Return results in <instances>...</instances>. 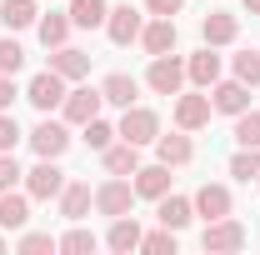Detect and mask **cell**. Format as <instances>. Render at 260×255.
Listing matches in <instances>:
<instances>
[{"mask_svg": "<svg viewBox=\"0 0 260 255\" xmlns=\"http://www.w3.org/2000/svg\"><path fill=\"white\" fill-rule=\"evenodd\" d=\"M235 180H260V145H240V155L230 160Z\"/></svg>", "mask_w": 260, "mask_h": 255, "instance_id": "27", "label": "cell"}, {"mask_svg": "<svg viewBox=\"0 0 260 255\" xmlns=\"http://www.w3.org/2000/svg\"><path fill=\"white\" fill-rule=\"evenodd\" d=\"M20 95V90H15V85H10V75H0V110H10V100Z\"/></svg>", "mask_w": 260, "mask_h": 255, "instance_id": "39", "label": "cell"}, {"mask_svg": "<svg viewBox=\"0 0 260 255\" xmlns=\"http://www.w3.org/2000/svg\"><path fill=\"white\" fill-rule=\"evenodd\" d=\"M140 250H150V255H175V230H155V235H140Z\"/></svg>", "mask_w": 260, "mask_h": 255, "instance_id": "32", "label": "cell"}, {"mask_svg": "<svg viewBox=\"0 0 260 255\" xmlns=\"http://www.w3.org/2000/svg\"><path fill=\"white\" fill-rule=\"evenodd\" d=\"M25 190H30L35 200H55V195L65 190V170L55 160H40L35 170H25Z\"/></svg>", "mask_w": 260, "mask_h": 255, "instance_id": "7", "label": "cell"}, {"mask_svg": "<svg viewBox=\"0 0 260 255\" xmlns=\"http://www.w3.org/2000/svg\"><path fill=\"white\" fill-rule=\"evenodd\" d=\"M235 80L250 85V90L260 85V50H240V55H235Z\"/></svg>", "mask_w": 260, "mask_h": 255, "instance_id": "29", "label": "cell"}, {"mask_svg": "<svg viewBox=\"0 0 260 255\" xmlns=\"http://www.w3.org/2000/svg\"><path fill=\"white\" fill-rule=\"evenodd\" d=\"M50 250H60V240H55V235H40V230H30V235L20 240V255H50Z\"/></svg>", "mask_w": 260, "mask_h": 255, "instance_id": "33", "label": "cell"}, {"mask_svg": "<svg viewBox=\"0 0 260 255\" xmlns=\"http://www.w3.org/2000/svg\"><path fill=\"white\" fill-rule=\"evenodd\" d=\"M145 5H150V15H175L185 0H145Z\"/></svg>", "mask_w": 260, "mask_h": 255, "instance_id": "38", "label": "cell"}, {"mask_svg": "<svg viewBox=\"0 0 260 255\" xmlns=\"http://www.w3.org/2000/svg\"><path fill=\"white\" fill-rule=\"evenodd\" d=\"M145 80H150L155 95H180V85H185V65L175 60V55H155L150 70H145Z\"/></svg>", "mask_w": 260, "mask_h": 255, "instance_id": "3", "label": "cell"}, {"mask_svg": "<svg viewBox=\"0 0 260 255\" xmlns=\"http://www.w3.org/2000/svg\"><path fill=\"white\" fill-rule=\"evenodd\" d=\"M0 20H5V30L35 25V0H5V5H0Z\"/></svg>", "mask_w": 260, "mask_h": 255, "instance_id": "26", "label": "cell"}, {"mask_svg": "<svg viewBox=\"0 0 260 255\" xmlns=\"http://www.w3.org/2000/svg\"><path fill=\"white\" fill-rule=\"evenodd\" d=\"M140 225H135V215H115V225H110V235H105V245L110 250H120V255H130V250H140Z\"/></svg>", "mask_w": 260, "mask_h": 255, "instance_id": "18", "label": "cell"}, {"mask_svg": "<svg viewBox=\"0 0 260 255\" xmlns=\"http://www.w3.org/2000/svg\"><path fill=\"white\" fill-rule=\"evenodd\" d=\"M135 75H125V70H115V75H105V85H100V95L110 100V105H135Z\"/></svg>", "mask_w": 260, "mask_h": 255, "instance_id": "23", "label": "cell"}, {"mask_svg": "<svg viewBox=\"0 0 260 255\" xmlns=\"http://www.w3.org/2000/svg\"><path fill=\"white\" fill-rule=\"evenodd\" d=\"M25 220H30V205H25V195L0 190V230H25Z\"/></svg>", "mask_w": 260, "mask_h": 255, "instance_id": "20", "label": "cell"}, {"mask_svg": "<svg viewBox=\"0 0 260 255\" xmlns=\"http://www.w3.org/2000/svg\"><path fill=\"white\" fill-rule=\"evenodd\" d=\"M20 175H25V170L15 165V150H5V155H0V190H15Z\"/></svg>", "mask_w": 260, "mask_h": 255, "instance_id": "36", "label": "cell"}, {"mask_svg": "<svg viewBox=\"0 0 260 255\" xmlns=\"http://www.w3.org/2000/svg\"><path fill=\"white\" fill-rule=\"evenodd\" d=\"M245 10H250V15H260V0H245Z\"/></svg>", "mask_w": 260, "mask_h": 255, "instance_id": "40", "label": "cell"}, {"mask_svg": "<svg viewBox=\"0 0 260 255\" xmlns=\"http://www.w3.org/2000/svg\"><path fill=\"white\" fill-rule=\"evenodd\" d=\"M140 30H145V25H140V10H135V5H115V10L105 15V35H110L115 45L140 40Z\"/></svg>", "mask_w": 260, "mask_h": 255, "instance_id": "9", "label": "cell"}, {"mask_svg": "<svg viewBox=\"0 0 260 255\" xmlns=\"http://www.w3.org/2000/svg\"><path fill=\"white\" fill-rule=\"evenodd\" d=\"M120 140L130 145H150L155 135H160V120H155V110H145V105H125V115H120V130H115Z\"/></svg>", "mask_w": 260, "mask_h": 255, "instance_id": "1", "label": "cell"}, {"mask_svg": "<svg viewBox=\"0 0 260 255\" xmlns=\"http://www.w3.org/2000/svg\"><path fill=\"white\" fill-rule=\"evenodd\" d=\"M195 215H205V220L230 215V190L225 185H200V190H195Z\"/></svg>", "mask_w": 260, "mask_h": 255, "instance_id": "17", "label": "cell"}, {"mask_svg": "<svg viewBox=\"0 0 260 255\" xmlns=\"http://www.w3.org/2000/svg\"><path fill=\"white\" fill-rule=\"evenodd\" d=\"M130 205H135V180H125V175H115V180H105L95 190V210L100 215H130Z\"/></svg>", "mask_w": 260, "mask_h": 255, "instance_id": "2", "label": "cell"}, {"mask_svg": "<svg viewBox=\"0 0 260 255\" xmlns=\"http://www.w3.org/2000/svg\"><path fill=\"white\" fill-rule=\"evenodd\" d=\"M0 250H5V240H0Z\"/></svg>", "mask_w": 260, "mask_h": 255, "instance_id": "41", "label": "cell"}, {"mask_svg": "<svg viewBox=\"0 0 260 255\" xmlns=\"http://www.w3.org/2000/svg\"><path fill=\"white\" fill-rule=\"evenodd\" d=\"M95 245H100V240L90 235V230H70V235H60V250L65 255H90Z\"/></svg>", "mask_w": 260, "mask_h": 255, "instance_id": "31", "label": "cell"}, {"mask_svg": "<svg viewBox=\"0 0 260 255\" xmlns=\"http://www.w3.org/2000/svg\"><path fill=\"white\" fill-rule=\"evenodd\" d=\"M50 70L65 75V80H80V75H90V55H85V50H75V45H55Z\"/></svg>", "mask_w": 260, "mask_h": 255, "instance_id": "14", "label": "cell"}, {"mask_svg": "<svg viewBox=\"0 0 260 255\" xmlns=\"http://www.w3.org/2000/svg\"><path fill=\"white\" fill-rule=\"evenodd\" d=\"M110 140H115V130L105 125V120H85V145H90V150H105V145H110Z\"/></svg>", "mask_w": 260, "mask_h": 255, "instance_id": "34", "label": "cell"}, {"mask_svg": "<svg viewBox=\"0 0 260 255\" xmlns=\"http://www.w3.org/2000/svg\"><path fill=\"white\" fill-rule=\"evenodd\" d=\"M90 205H95V195H90L85 180H65V190H60V215L65 220H85Z\"/></svg>", "mask_w": 260, "mask_h": 255, "instance_id": "12", "label": "cell"}, {"mask_svg": "<svg viewBox=\"0 0 260 255\" xmlns=\"http://www.w3.org/2000/svg\"><path fill=\"white\" fill-rule=\"evenodd\" d=\"M100 155H105V170H110V175H135V170H140V145H130V140L105 145Z\"/></svg>", "mask_w": 260, "mask_h": 255, "instance_id": "19", "label": "cell"}, {"mask_svg": "<svg viewBox=\"0 0 260 255\" xmlns=\"http://www.w3.org/2000/svg\"><path fill=\"white\" fill-rule=\"evenodd\" d=\"M105 15H110V5H105V0H70V25H80V30L105 25Z\"/></svg>", "mask_w": 260, "mask_h": 255, "instance_id": "21", "label": "cell"}, {"mask_svg": "<svg viewBox=\"0 0 260 255\" xmlns=\"http://www.w3.org/2000/svg\"><path fill=\"white\" fill-rule=\"evenodd\" d=\"M185 75H190L200 90H210L215 80H220V55H210V50H200V55H190V65H185Z\"/></svg>", "mask_w": 260, "mask_h": 255, "instance_id": "22", "label": "cell"}, {"mask_svg": "<svg viewBox=\"0 0 260 255\" xmlns=\"http://www.w3.org/2000/svg\"><path fill=\"white\" fill-rule=\"evenodd\" d=\"M200 35H205V45H230V40H235V15H225V10L205 15V25H200Z\"/></svg>", "mask_w": 260, "mask_h": 255, "instance_id": "25", "label": "cell"}, {"mask_svg": "<svg viewBox=\"0 0 260 255\" xmlns=\"http://www.w3.org/2000/svg\"><path fill=\"white\" fill-rule=\"evenodd\" d=\"M235 140L240 145H260V110H240L235 115Z\"/></svg>", "mask_w": 260, "mask_h": 255, "instance_id": "30", "label": "cell"}, {"mask_svg": "<svg viewBox=\"0 0 260 255\" xmlns=\"http://www.w3.org/2000/svg\"><path fill=\"white\" fill-rule=\"evenodd\" d=\"M25 100H30L40 115H50V110L65 100V75H55V70H40V75L30 80V90H25Z\"/></svg>", "mask_w": 260, "mask_h": 255, "instance_id": "4", "label": "cell"}, {"mask_svg": "<svg viewBox=\"0 0 260 255\" xmlns=\"http://www.w3.org/2000/svg\"><path fill=\"white\" fill-rule=\"evenodd\" d=\"M15 145H20V125H15V115H0V155L15 150Z\"/></svg>", "mask_w": 260, "mask_h": 255, "instance_id": "37", "label": "cell"}, {"mask_svg": "<svg viewBox=\"0 0 260 255\" xmlns=\"http://www.w3.org/2000/svg\"><path fill=\"white\" fill-rule=\"evenodd\" d=\"M20 65H25V50L15 40H0V75H15Z\"/></svg>", "mask_w": 260, "mask_h": 255, "instance_id": "35", "label": "cell"}, {"mask_svg": "<svg viewBox=\"0 0 260 255\" xmlns=\"http://www.w3.org/2000/svg\"><path fill=\"white\" fill-rule=\"evenodd\" d=\"M210 105L225 110V115H240V110H250V85H240V80H215Z\"/></svg>", "mask_w": 260, "mask_h": 255, "instance_id": "10", "label": "cell"}, {"mask_svg": "<svg viewBox=\"0 0 260 255\" xmlns=\"http://www.w3.org/2000/svg\"><path fill=\"white\" fill-rule=\"evenodd\" d=\"M30 145H35V155H40V160H60L65 145H70V130H65L60 120H50V115H45V120L30 130Z\"/></svg>", "mask_w": 260, "mask_h": 255, "instance_id": "5", "label": "cell"}, {"mask_svg": "<svg viewBox=\"0 0 260 255\" xmlns=\"http://www.w3.org/2000/svg\"><path fill=\"white\" fill-rule=\"evenodd\" d=\"M210 110H215L210 95H180L175 100V125L180 130H200L205 120H210Z\"/></svg>", "mask_w": 260, "mask_h": 255, "instance_id": "11", "label": "cell"}, {"mask_svg": "<svg viewBox=\"0 0 260 255\" xmlns=\"http://www.w3.org/2000/svg\"><path fill=\"white\" fill-rule=\"evenodd\" d=\"M155 150H160L165 165H190V155H195L190 135H155Z\"/></svg>", "mask_w": 260, "mask_h": 255, "instance_id": "24", "label": "cell"}, {"mask_svg": "<svg viewBox=\"0 0 260 255\" xmlns=\"http://www.w3.org/2000/svg\"><path fill=\"white\" fill-rule=\"evenodd\" d=\"M170 190V165H140L135 170V195H145V200H160V195Z\"/></svg>", "mask_w": 260, "mask_h": 255, "instance_id": "13", "label": "cell"}, {"mask_svg": "<svg viewBox=\"0 0 260 255\" xmlns=\"http://www.w3.org/2000/svg\"><path fill=\"white\" fill-rule=\"evenodd\" d=\"M200 245H205V250H240V245H245V225L230 220V215H220V220H205Z\"/></svg>", "mask_w": 260, "mask_h": 255, "instance_id": "6", "label": "cell"}, {"mask_svg": "<svg viewBox=\"0 0 260 255\" xmlns=\"http://www.w3.org/2000/svg\"><path fill=\"white\" fill-rule=\"evenodd\" d=\"M140 40H145L150 55H170V50H175V20H170V15H155V20L140 30Z\"/></svg>", "mask_w": 260, "mask_h": 255, "instance_id": "15", "label": "cell"}, {"mask_svg": "<svg viewBox=\"0 0 260 255\" xmlns=\"http://www.w3.org/2000/svg\"><path fill=\"white\" fill-rule=\"evenodd\" d=\"M100 105H105V95H100V90H85V85H80V90H65V100H60V110H65V120H70V125L95 120Z\"/></svg>", "mask_w": 260, "mask_h": 255, "instance_id": "8", "label": "cell"}, {"mask_svg": "<svg viewBox=\"0 0 260 255\" xmlns=\"http://www.w3.org/2000/svg\"><path fill=\"white\" fill-rule=\"evenodd\" d=\"M65 35H70V15H45L40 20V40H45V50H55V45H65Z\"/></svg>", "mask_w": 260, "mask_h": 255, "instance_id": "28", "label": "cell"}, {"mask_svg": "<svg viewBox=\"0 0 260 255\" xmlns=\"http://www.w3.org/2000/svg\"><path fill=\"white\" fill-rule=\"evenodd\" d=\"M155 215H160L165 230H185V225H190V215H195V200H185V195H170V190H165Z\"/></svg>", "mask_w": 260, "mask_h": 255, "instance_id": "16", "label": "cell"}]
</instances>
